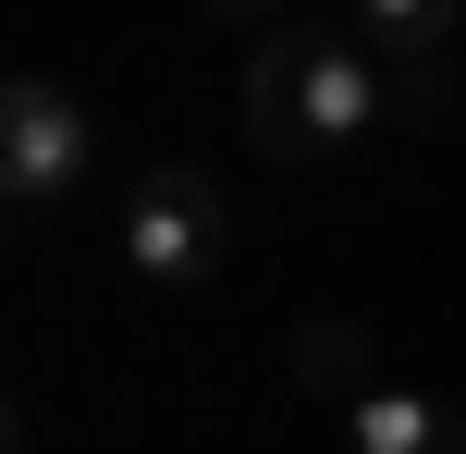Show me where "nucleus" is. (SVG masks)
<instances>
[{"mask_svg":"<svg viewBox=\"0 0 466 454\" xmlns=\"http://www.w3.org/2000/svg\"><path fill=\"white\" fill-rule=\"evenodd\" d=\"M123 258L147 270V283H209L221 270V185L185 160L136 172V197H123Z\"/></svg>","mask_w":466,"mask_h":454,"instance_id":"1","label":"nucleus"},{"mask_svg":"<svg viewBox=\"0 0 466 454\" xmlns=\"http://www.w3.org/2000/svg\"><path fill=\"white\" fill-rule=\"evenodd\" d=\"M86 172V111L49 74H0V209L13 197H62Z\"/></svg>","mask_w":466,"mask_h":454,"instance_id":"2","label":"nucleus"},{"mask_svg":"<svg viewBox=\"0 0 466 454\" xmlns=\"http://www.w3.org/2000/svg\"><path fill=\"white\" fill-rule=\"evenodd\" d=\"M295 98H307V147H356L380 123V74L331 25H295Z\"/></svg>","mask_w":466,"mask_h":454,"instance_id":"3","label":"nucleus"},{"mask_svg":"<svg viewBox=\"0 0 466 454\" xmlns=\"http://www.w3.org/2000/svg\"><path fill=\"white\" fill-rule=\"evenodd\" d=\"M246 136L270 147V160H307V98H295V37H270L246 62Z\"/></svg>","mask_w":466,"mask_h":454,"instance_id":"4","label":"nucleus"},{"mask_svg":"<svg viewBox=\"0 0 466 454\" xmlns=\"http://www.w3.org/2000/svg\"><path fill=\"white\" fill-rule=\"evenodd\" d=\"M356 454H466V430L430 393H369V406H356Z\"/></svg>","mask_w":466,"mask_h":454,"instance_id":"5","label":"nucleus"},{"mask_svg":"<svg viewBox=\"0 0 466 454\" xmlns=\"http://www.w3.org/2000/svg\"><path fill=\"white\" fill-rule=\"evenodd\" d=\"M295 381L307 393H356L369 381V332H356V319H307L295 332Z\"/></svg>","mask_w":466,"mask_h":454,"instance_id":"6","label":"nucleus"},{"mask_svg":"<svg viewBox=\"0 0 466 454\" xmlns=\"http://www.w3.org/2000/svg\"><path fill=\"white\" fill-rule=\"evenodd\" d=\"M454 13H466V0H369V25H380L393 49H442V37H454Z\"/></svg>","mask_w":466,"mask_h":454,"instance_id":"7","label":"nucleus"},{"mask_svg":"<svg viewBox=\"0 0 466 454\" xmlns=\"http://www.w3.org/2000/svg\"><path fill=\"white\" fill-rule=\"evenodd\" d=\"M0 454H13V406H0Z\"/></svg>","mask_w":466,"mask_h":454,"instance_id":"8","label":"nucleus"},{"mask_svg":"<svg viewBox=\"0 0 466 454\" xmlns=\"http://www.w3.org/2000/svg\"><path fill=\"white\" fill-rule=\"evenodd\" d=\"M221 13H258V0H221Z\"/></svg>","mask_w":466,"mask_h":454,"instance_id":"9","label":"nucleus"}]
</instances>
